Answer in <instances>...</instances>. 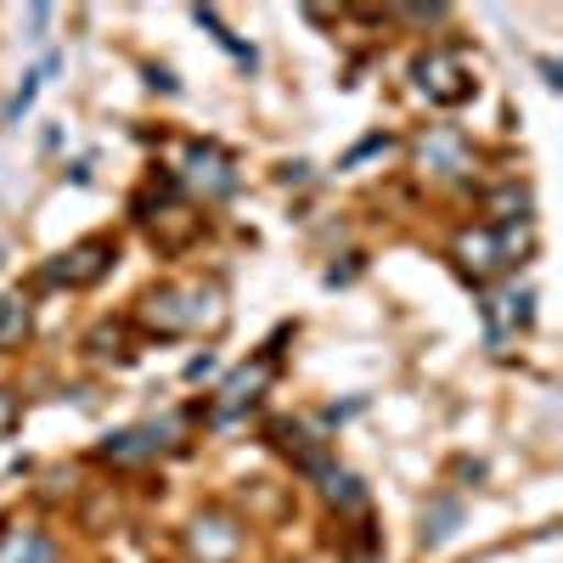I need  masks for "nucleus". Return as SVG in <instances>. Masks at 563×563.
I'll return each instance as SVG.
<instances>
[{
	"instance_id": "f257e3e1",
	"label": "nucleus",
	"mask_w": 563,
	"mask_h": 563,
	"mask_svg": "<svg viewBox=\"0 0 563 563\" xmlns=\"http://www.w3.org/2000/svg\"><path fill=\"white\" fill-rule=\"evenodd\" d=\"M141 321H147V333L158 339H180V333H214V327L225 321L220 310V288L214 282H164V288H153L147 299H141Z\"/></svg>"
},
{
	"instance_id": "f03ea898",
	"label": "nucleus",
	"mask_w": 563,
	"mask_h": 563,
	"mask_svg": "<svg viewBox=\"0 0 563 563\" xmlns=\"http://www.w3.org/2000/svg\"><path fill=\"white\" fill-rule=\"evenodd\" d=\"M411 79H417V90L429 97L434 108H462L467 97H474V63H467L456 45H434V52H422L417 63H411Z\"/></svg>"
},
{
	"instance_id": "7ed1b4c3",
	"label": "nucleus",
	"mask_w": 563,
	"mask_h": 563,
	"mask_svg": "<svg viewBox=\"0 0 563 563\" xmlns=\"http://www.w3.org/2000/svg\"><path fill=\"white\" fill-rule=\"evenodd\" d=\"M113 260H119L113 238H85V243H74L68 254H57L52 265H45L40 282L45 288H90V282H102L113 271Z\"/></svg>"
},
{
	"instance_id": "20e7f679",
	"label": "nucleus",
	"mask_w": 563,
	"mask_h": 563,
	"mask_svg": "<svg viewBox=\"0 0 563 563\" xmlns=\"http://www.w3.org/2000/svg\"><path fill=\"white\" fill-rule=\"evenodd\" d=\"M186 547H192L198 563H231L243 552V519L225 507H203L192 519V530H186Z\"/></svg>"
},
{
	"instance_id": "39448f33",
	"label": "nucleus",
	"mask_w": 563,
	"mask_h": 563,
	"mask_svg": "<svg viewBox=\"0 0 563 563\" xmlns=\"http://www.w3.org/2000/svg\"><path fill=\"white\" fill-rule=\"evenodd\" d=\"M456 260L474 271V276H496V271H507L512 260V225H474V231H462L456 238Z\"/></svg>"
},
{
	"instance_id": "423d86ee",
	"label": "nucleus",
	"mask_w": 563,
	"mask_h": 563,
	"mask_svg": "<svg viewBox=\"0 0 563 563\" xmlns=\"http://www.w3.org/2000/svg\"><path fill=\"white\" fill-rule=\"evenodd\" d=\"M180 180L203 198H225L231 186H238V158H231L225 147H214V141H203V147H192V158H186Z\"/></svg>"
},
{
	"instance_id": "0eeeda50",
	"label": "nucleus",
	"mask_w": 563,
	"mask_h": 563,
	"mask_svg": "<svg viewBox=\"0 0 563 563\" xmlns=\"http://www.w3.org/2000/svg\"><path fill=\"white\" fill-rule=\"evenodd\" d=\"M271 378H276V355H260L254 366H238L225 378V389H220V417H231V411H243V406H254L265 389H271Z\"/></svg>"
},
{
	"instance_id": "6e6552de",
	"label": "nucleus",
	"mask_w": 563,
	"mask_h": 563,
	"mask_svg": "<svg viewBox=\"0 0 563 563\" xmlns=\"http://www.w3.org/2000/svg\"><path fill=\"white\" fill-rule=\"evenodd\" d=\"M0 563H57V547L40 525H7L0 530Z\"/></svg>"
},
{
	"instance_id": "1a4fd4ad",
	"label": "nucleus",
	"mask_w": 563,
	"mask_h": 563,
	"mask_svg": "<svg viewBox=\"0 0 563 563\" xmlns=\"http://www.w3.org/2000/svg\"><path fill=\"white\" fill-rule=\"evenodd\" d=\"M29 333H34V305H29V294H0V355L23 350Z\"/></svg>"
},
{
	"instance_id": "9d476101",
	"label": "nucleus",
	"mask_w": 563,
	"mask_h": 563,
	"mask_svg": "<svg viewBox=\"0 0 563 563\" xmlns=\"http://www.w3.org/2000/svg\"><path fill=\"white\" fill-rule=\"evenodd\" d=\"M271 434H276V445H282V451H288V456L305 467V474H327V467H333V462H327V445H321V440H310V434L299 429V422H271Z\"/></svg>"
},
{
	"instance_id": "9b49d317",
	"label": "nucleus",
	"mask_w": 563,
	"mask_h": 563,
	"mask_svg": "<svg viewBox=\"0 0 563 563\" xmlns=\"http://www.w3.org/2000/svg\"><path fill=\"white\" fill-rule=\"evenodd\" d=\"M422 164H429L434 175H462L467 169V147H462V135L456 130H434V135H422Z\"/></svg>"
},
{
	"instance_id": "f8f14e48",
	"label": "nucleus",
	"mask_w": 563,
	"mask_h": 563,
	"mask_svg": "<svg viewBox=\"0 0 563 563\" xmlns=\"http://www.w3.org/2000/svg\"><path fill=\"white\" fill-rule=\"evenodd\" d=\"M158 445H164L158 422H147V429H124V434H113V440L102 445V456H108V462H135V456H153Z\"/></svg>"
},
{
	"instance_id": "ddd939ff",
	"label": "nucleus",
	"mask_w": 563,
	"mask_h": 563,
	"mask_svg": "<svg viewBox=\"0 0 563 563\" xmlns=\"http://www.w3.org/2000/svg\"><path fill=\"white\" fill-rule=\"evenodd\" d=\"M456 525H462V501L456 496H434L429 507H422V547H440Z\"/></svg>"
},
{
	"instance_id": "4468645a",
	"label": "nucleus",
	"mask_w": 563,
	"mask_h": 563,
	"mask_svg": "<svg viewBox=\"0 0 563 563\" xmlns=\"http://www.w3.org/2000/svg\"><path fill=\"white\" fill-rule=\"evenodd\" d=\"M192 18H198V23H203V29H209V34H214V40L225 45V52H231V57H243V63H254V52H249V45H238V34H231V29H225V23H220V18H214L209 7H198Z\"/></svg>"
},
{
	"instance_id": "2eb2a0df",
	"label": "nucleus",
	"mask_w": 563,
	"mask_h": 563,
	"mask_svg": "<svg viewBox=\"0 0 563 563\" xmlns=\"http://www.w3.org/2000/svg\"><path fill=\"white\" fill-rule=\"evenodd\" d=\"M18 422H23V400H18L7 384H0V445L18 434Z\"/></svg>"
},
{
	"instance_id": "dca6fc26",
	"label": "nucleus",
	"mask_w": 563,
	"mask_h": 563,
	"mask_svg": "<svg viewBox=\"0 0 563 563\" xmlns=\"http://www.w3.org/2000/svg\"><path fill=\"white\" fill-rule=\"evenodd\" d=\"M34 90H40V74H23V85H18V97H12V119H23V113H29V102H34Z\"/></svg>"
},
{
	"instance_id": "f3484780",
	"label": "nucleus",
	"mask_w": 563,
	"mask_h": 563,
	"mask_svg": "<svg viewBox=\"0 0 563 563\" xmlns=\"http://www.w3.org/2000/svg\"><path fill=\"white\" fill-rule=\"evenodd\" d=\"M384 147H389V135H366L361 147H350V153H344V169H350V164H361L366 153H384Z\"/></svg>"
},
{
	"instance_id": "a211bd4d",
	"label": "nucleus",
	"mask_w": 563,
	"mask_h": 563,
	"mask_svg": "<svg viewBox=\"0 0 563 563\" xmlns=\"http://www.w3.org/2000/svg\"><path fill=\"white\" fill-rule=\"evenodd\" d=\"M209 366H214V355H209V350H203V355H192V361H186V378H203Z\"/></svg>"
}]
</instances>
